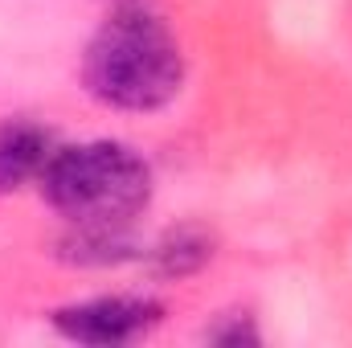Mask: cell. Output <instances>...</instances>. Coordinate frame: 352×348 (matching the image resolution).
I'll return each instance as SVG.
<instances>
[{"label":"cell","mask_w":352,"mask_h":348,"mask_svg":"<svg viewBox=\"0 0 352 348\" xmlns=\"http://www.w3.org/2000/svg\"><path fill=\"white\" fill-rule=\"evenodd\" d=\"M164 320V303L152 295H94L66 303L50 316L54 332L70 345L115 348L152 336Z\"/></svg>","instance_id":"3"},{"label":"cell","mask_w":352,"mask_h":348,"mask_svg":"<svg viewBox=\"0 0 352 348\" xmlns=\"http://www.w3.org/2000/svg\"><path fill=\"white\" fill-rule=\"evenodd\" d=\"M135 254L140 250L127 226H70V234L62 238V259L78 262V266H115Z\"/></svg>","instance_id":"6"},{"label":"cell","mask_w":352,"mask_h":348,"mask_svg":"<svg viewBox=\"0 0 352 348\" xmlns=\"http://www.w3.org/2000/svg\"><path fill=\"white\" fill-rule=\"evenodd\" d=\"M82 83L90 98L111 111H127V115L164 111L184 87L180 41L156 12L140 4H123L87 41Z\"/></svg>","instance_id":"1"},{"label":"cell","mask_w":352,"mask_h":348,"mask_svg":"<svg viewBox=\"0 0 352 348\" xmlns=\"http://www.w3.org/2000/svg\"><path fill=\"white\" fill-rule=\"evenodd\" d=\"M58 152V135L33 119H4L0 123V197L37 184L50 156Z\"/></svg>","instance_id":"4"},{"label":"cell","mask_w":352,"mask_h":348,"mask_svg":"<svg viewBox=\"0 0 352 348\" xmlns=\"http://www.w3.org/2000/svg\"><path fill=\"white\" fill-rule=\"evenodd\" d=\"M205 340L209 345H226V348H242V345H263V332H258L250 312H221L205 328Z\"/></svg>","instance_id":"7"},{"label":"cell","mask_w":352,"mask_h":348,"mask_svg":"<svg viewBox=\"0 0 352 348\" xmlns=\"http://www.w3.org/2000/svg\"><path fill=\"white\" fill-rule=\"evenodd\" d=\"M37 188L70 226H131L152 205L156 176L131 144L87 140L58 144Z\"/></svg>","instance_id":"2"},{"label":"cell","mask_w":352,"mask_h":348,"mask_svg":"<svg viewBox=\"0 0 352 348\" xmlns=\"http://www.w3.org/2000/svg\"><path fill=\"white\" fill-rule=\"evenodd\" d=\"M217 254V242L209 230L201 226H180V230H168L152 250H148V262H152V274L156 279H188L197 274L205 262Z\"/></svg>","instance_id":"5"}]
</instances>
